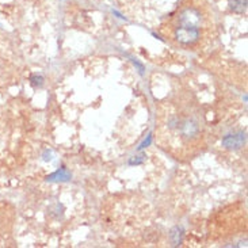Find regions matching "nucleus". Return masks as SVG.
<instances>
[{
	"instance_id": "obj_2",
	"label": "nucleus",
	"mask_w": 248,
	"mask_h": 248,
	"mask_svg": "<svg viewBox=\"0 0 248 248\" xmlns=\"http://www.w3.org/2000/svg\"><path fill=\"white\" fill-rule=\"evenodd\" d=\"M229 6L236 12L243 14L247 10V0H229Z\"/></svg>"
},
{
	"instance_id": "obj_1",
	"label": "nucleus",
	"mask_w": 248,
	"mask_h": 248,
	"mask_svg": "<svg viewBox=\"0 0 248 248\" xmlns=\"http://www.w3.org/2000/svg\"><path fill=\"white\" fill-rule=\"evenodd\" d=\"M244 142H246V136L244 134H239V136H228L222 140V144L228 146V148H232V146H235V148H239V146H241Z\"/></svg>"
}]
</instances>
